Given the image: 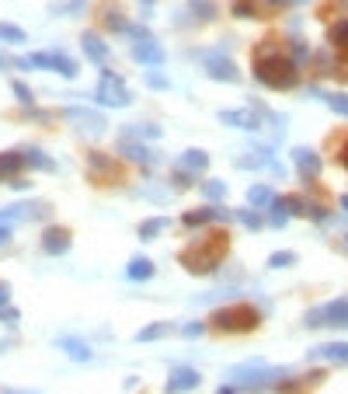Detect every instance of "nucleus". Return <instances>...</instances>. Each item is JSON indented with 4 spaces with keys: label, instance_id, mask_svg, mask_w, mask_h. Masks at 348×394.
Wrapping results in <instances>:
<instances>
[{
    "label": "nucleus",
    "instance_id": "20",
    "mask_svg": "<svg viewBox=\"0 0 348 394\" xmlns=\"http://www.w3.org/2000/svg\"><path fill=\"white\" fill-rule=\"evenodd\" d=\"M21 154H25L28 168H35V171H56V161H53L46 150H39V147H21Z\"/></svg>",
    "mask_w": 348,
    "mask_h": 394
},
{
    "label": "nucleus",
    "instance_id": "14",
    "mask_svg": "<svg viewBox=\"0 0 348 394\" xmlns=\"http://www.w3.org/2000/svg\"><path fill=\"white\" fill-rule=\"evenodd\" d=\"M206 74L213 77V81H241V70L234 67V60H227V56H213V60H206Z\"/></svg>",
    "mask_w": 348,
    "mask_h": 394
},
{
    "label": "nucleus",
    "instance_id": "5",
    "mask_svg": "<svg viewBox=\"0 0 348 394\" xmlns=\"http://www.w3.org/2000/svg\"><path fill=\"white\" fill-rule=\"evenodd\" d=\"M303 321H307V328H348V296L314 307Z\"/></svg>",
    "mask_w": 348,
    "mask_h": 394
},
{
    "label": "nucleus",
    "instance_id": "39",
    "mask_svg": "<svg viewBox=\"0 0 348 394\" xmlns=\"http://www.w3.org/2000/svg\"><path fill=\"white\" fill-rule=\"evenodd\" d=\"M11 88H14V95L25 101V105H32V91H28V84H25V81H14Z\"/></svg>",
    "mask_w": 348,
    "mask_h": 394
},
{
    "label": "nucleus",
    "instance_id": "44",
    "mask_svg": "<svg viewBox=\"0 0 348 394\" xmlns=\"http://www.w3.org/2000/svg\"><path fill=\"white\" fill-rule=\"evenodd\" d=\"M342 164L348 168V143H345V150H342Z\"/></svg>",
    "mask_w": 348,
    "mask_h": 394
},
{
    "label": "nucleus",
    "instance_id": "25",
    "mask_svg": "<svg viewBox=\"0 0 348 394\" xmlns=\"http://www.w3.org/2000/svg\"><path fill=\"white\" fill-rule=\"evenodd\" d=\"M328 42H331L335 49L348 53V21H338V25H331V32H328Z\"/></svg>",
    "mask_w": 348,
    "mask_h": 394
},
{
    "label": "nucleus",
    "instance_id": "29",
    "mask_svg": "<svg viewBox=\"0 0 348 394\" xmlns=\"http://www.w3.org/2000/svg\"><path fill=\"white\" fill-rule=\"evenodd\" d=\"M324 381V374H310V377H296L293 384H286L282 388V394H296V391H303V388H314V384H321Z\"/></svg>",
    "mask_w": 348,
    "mask_h": 394
},
{
    "label": "nucleus",
    "instance_id": "45",
    "mask_svg": "<svg viewBox=\"0 0 348 394\" xmlns=\"http://www.w3.org/2000/svg\"><path fill=\"white\" fill-rule=\"evenodd\" d=\"M154 4H157V0H143V7H147V11H150V7H154Z\"/></svg>",
    "mask_w": 348,
    "mask_h": 394
},
{
    "label": "nucleus",
    "instance_id": "16",
    "mask_svg": "<svg viewBox=\"0 0 348 394\" xmlns=\"http://www.w3.org/2000/svg\"><path fill=\"white\" fill-rule=\"evenodd\" d=\"M199 388V374L192 367H174L171 377H168V394H181V391H192Z\"/></svg>",
    "mask_w": 348,
    "mask_h": 394
},
{
    "label": "nucleus",
    "instance_id": "43",
    "mask_svg": "<svg viewBox=\"0 0 348 394\" xmlns=\"http://www.w3.org/2000/svg\"><path fill=\"white\" fill-rule=\"evenodd\" d=\"M7 300H11V287H7V283H0V307H4Z\"/></svg>",
    "mask_w": 348,
    "mask_h": 394
},
{
    "label": "nucleus",
    "instance_id": "22",
    "mask_svg": "<svg viewBox=\"0 0 348 394\" xmlns=\"http://www.w3.org/2000/svg\"><path fill=\"white\" fill-rule=\"evenodd\" d=\"M310 356H324V360H338L348 363V342H331V346H317Z\"/></svg>",
    "mask_w": 348,
    "mask_h": 394
},
{
    "label": "nucleus",
    "instance_id": "6",
    "mask_svg": "<svg viewBox=\"0 0 348 394\" xmlns=\"http://www.w3.org/2000/svg\"><path fill=\"white\" fill-rule=\"evenodd\" d=\"M18 67L21 70H56L63 77H77V63L63 53H32V56L18 60Z\"/></svg>",
    "mask_w": 348,
    "mask_h": 394
},
{
    "label": "nucleus",
    "instance_id": "7",
    "mask_svg": "<svg viewBox=\"0 0 348 394\" xmlns=\"http://www.w3.org/2000/svg\"><path fill=\"white\" fill-rule=\"evenodd\" d=\"M98 101L101 105H108V108H126L129 101H133V95H129V88H126V81L119 77V74H101V81H98Z\"/></svg>",
    "mask_w": 348,
    "mask_h": 394
},
{
    "label": "nucleus",
    "instance_id": "40",
    "mask_svg": "<svg viewBox=\"0 0 348 394\" xmlns=\"http://www.w3.org/2000/svg\"><path fill=\"white\" fill-rule=\"evenodd\" d=\"M147 84H150L154 91H168V88H171V81H168V77H157V74H150V77H147Z\"/></svg>",
    "mask_w": 348,
    "mask_h": 394
},
{
    "label": "nucleus",
    "instance_id": "11",
    "mask_svg": "<svg viewBox=\"0 0 348 394\" xmlns=\"http://www.w3.org/2000/svg\"><path fill=\"white\" fill-rule=\"evenodd\" d=\"M77 129H84V133H91V136H98V133H105V119L98 115V112H91V108H67L63 112Z\"/></svg>",
    "mask_w": 348,
    "mask_h": 394
},
{
    "label": "nucleus",
    "instance_id": "41",
    "mask_svg": "<svg viewBox=\"0 0 348 394\" xmlns=\"http://www.w3.org/2000/svg\"><path fill=\"white\" fill-rule=\"evenodd\" d=\"M0 321H7V324H18V310H14L11 303H4V307H0Z\"/></svg>",
    "mask_w": 348,
    "mask_h": 394
},
{
    "label": "nucleus",
    "instance_id": "38",
    "mask_svg": "<svg viewBox=\"0 0 348 394\" xmlns=\"http://www.w3.org/2000/svg\"><path fill=\"white\" fill-rule=\"evenodd\" d=\"M202 331H206L202 321H188V324H181V335H185V339H195V335H202Z\"/></svg>",
    "mask_w": 348,
    "mask_h": 394
},
{
    "label": "nucleus",
    "instance_id": "33",
    "mask_svg": "<svg viewBox=\"0 0 348 394\" xmlns=\"http://www.w3.org/2000/svg\"><path fill=\"white\" fill-rule=\"evenodd\" d=\"M234 216H237V220H241V223H244L248 230H261V216L255 213V209H237Z\"/></svg>",
    "mask_w": 348,
    "mask_h": 394
},
{
    "label": "nucleus",
    "instance_id": "35",
    "mask_svg": "<svg viewBox=\"0 0 348 394\" xmlns=\"http://www.w3.org/2000/svg\"><path fill=\"white\" fill-rule=\"evenodd\" d=\"M286 220H289L286 199H275V206H272V223H275V227H286Z\"/></svg>",
    "mask_w": 348,
    "mask_h": 394
},
{
    "label": "nucleus",
    "instance_id": "32",
    "mask_svg": "<svg viewBox=\"0 0 348 394\" xmlns=\"http://www.w3.org/2000/svg\"><path fill=\"white\" fill-rule=\"evenodd\" d=\"M317 95H321V91H317ZM321 98L328 101V105H331L338 115H348V95H342V91L335 95V91H331V95H321Z\"/></svg>",
    "mask_w": 348,
    "mask_h": 394
},
{
    "label": "nucleus",
    "instance_id": "30",
    "mask_svg": "<svg viewBox=\"0 0 348 394\" xmlns=\"http://www.w3.org/2000/svg\"><path fill=\"white\" fill-rule=\"evenodd\" d=\"M202 196L209 199V202H220V199H227V182H220V178L206 182V185H202Z\"/></svg>",
    "mask_w": 348,
    "mask_h": 394
},
{
    "label": "nucleus",
    "instance_id": "13",
    "mask_svg": "<svg viewBox=\"0 0 348 394\" xmlns=\"http://www.w3.org/2000/svg\"><path fill=\"white\" fill-rule=\"evenodd\" d=\"M133 56H136V63H147V67H161V63H164V49H161L157 39L136 42V46H133Z\"/></svg>",
    "mask_w": 348,
    "mask_h": 394
},
{
    "label": "nucleus",
    "instance_id": "3",
    "mask_svg": "<svg viewBox=\"0 0 348 394\" xmlns=\"http://www.w3.org/2000/svg\"><path fill=\"white\" fill-rule=\"evenodd\" d=\"M261 310H255L251 303H237V307H220L213 310L209 317V328L213 331H223V335H244L251 328H258Z\"/></svg>",
    "mask_w": 348,
    "mask_h": 394
},
{
    "label": "nucleus",
    "instance_id": "28",
    "mask_svg": "<svg viewBox=\"0 0 348 394\" xmlns=\"http://www.w3.org/2000/svg\"><path fill=\"white\" fill-rule=\"evenodd\" d=\"M272 189H268V185H251V189H248V206H268V202H272Z\"/></svg>",
    "mask_w": 348,
    "mask_h": 394
},
{
    "label": "nucleus",
    "instance_id": "15",
    "mask_svg": "<svg viewBox=\"0 0 348 394\" xmlns=\"http://www.w3.org/2000/svg\"><path fill=\"white\" fill-rule=\"evenodd\" d=\"M81 46H84V53H87L91 63H98V67L108 63V42H105L98 32H84V35H81Z\"/></svg>",
    "mask_w": 348,
    "mask_h": 394
},
{
    "label": "nucleus",
    "instance_id": "10",
    "mask_svg": "<svg viewBox=\"0 0 348 394\" xmlns=\"http://www.w3.org/2000/svg\"><path fill=\"white\" fill-rule=\"evenodd\" d=\"M0 216L11 223V220H42V216H49V202H14V206H7V209H0Z\"/></svg>",
    "mask_w": 348,
    "mask_h": 394
},
{
    "label": "nucleus",
    "instance_id": "9",
    "mask_svg": "<svg viewBox=\"0 0 348 394\" xmlns=\"http://www.w3.org/2000/svg\"><path fill=\"white\" fill-rule=\"evenodd\" d=\"M74 248V234H70V227H46V234H42V251L46 255H67Z\"/></svg>",
    "mask_w": 348,
    "mask_h": 394
},
{
    "label": "nucleus",
    "instance_id": "21",
    "mask_svg": "<svg viewBox=\"0 0 348 394\" xmlns=\"http://www.w3.org/2000/svg\"><path fill=\"white\" fill-rule=\"evenodd\" d=\"M126 276L133 280V283H147V280H154V262L150 258H133L129 265H126Z\"/></svg>",
    "mask_w": 348,
    "mask_h": 394
},
{
    "label": "nucleus",
    "instance_id": "19",
    "mask_svg": "<svg viewBox=\"0 0 348 394\" xmlns=\"http://www.w3.org/2000/svg\"><path fill=\"white\" fill-rule=\"evenodd\" d=\"M25 168H28V161H25L21 150H4L0 154V178H11V175H18Z\"/></svg>",
    "mask_w": 348,
    "mask_h": 394
},
{
    "label": "nucleus",
    "instance_id": "24",
    "mask_svg": "<svg viewBox=\"0 0 348 394\" xmlns=\"http://www.w3.org/2000/svg\"><path fill=\"white\" fill-rule=\"evenodd\" d=\"M164 227H168V220H164V216H150V220H143V223H140V230H136V234H140V241H154Z\"/></svg>",
    "mask_w": 348,
    "mask_h": 394
},
{
    "label": "nucleus",
    "instance_id": "2",
    "mask_svg": "<svg viewBox=\"0 0 348 394\" xmlns=\"http://www.w3.org/2000/svg\"><path fill=\"white\" fill-rule=\"evenodd\" d=\"M227 248H230L227 230L216 227V230H209L206 237H199L195 244H188V248L181 251V265H185L188 272H195V276H209V272H216L220 262L227 258Z\"/></svg>",
    "mask_w": 348,
    "mask_h": 394
},
{
    "label": "nucleus",
    "instance_id": "1",
    "mask_svg": "<svg viewBox=\"0 0 348 394\" xmlns=\"http://www.w3.org/2000/svg\"><path fill=\"white\" fill-rule=\"evenodd\" d=\"M255 77L272 91H289L300 81V67L293 56L279 53L275 42H261L258 53H255Z\"/></svg>",
    "mask_w": 348,
    "mask_h": 394
},
{
    "label": "nucleus",
    "instance_id": "4",
    "mask_svg": "<svg viewBox=\"0 0 348 394\" xmlns=\"http://www.w3.org/2000/svg\"><path fill=\"white\" fill-rule=\"evenodd\" d=\"M209 168V154L206 150H185L178 161H174V171H171V182L178 185V189H185V185H192L202 171Z\"/></svg>",
    "mask_w": 348,
    "mask_h": 394
},
{
    "label": "nucleus",
    "instance_id": "17",
    "mask_svg": "<svg viewBox=\"0 0 348 394\" xmlns=\"http://www.w3.org/2000/svg\"><path fill=\"white\" fill-rule=\"evenodd\" d=\"M220 220H227V209H216V206L188 209V213L181 216V223H185V227H202V223H220Z\"/></svg>",
    "mask_w": 348,
    "mask_h": 394
},
{
    "label": "nucleus",
    "instance_id": "26",
    "mask_svg": "<svg viewBox=\"0 0 348 394\" xmlns=\"http://www.w3.org/2000/svg\"><path fill=\"white\" fill-rule=\"evenodd\" d=\"M28 35L18 28V25H11V21H0V42H11V46H21Z\"/></svg>",
    "mask_w": 348,
    "mask_h": 394
},
{
    "label": "nucleus",
    "instance_id": "36",
    "mask_svg": "<svg viewBox=\"0 0 348 394\" xmlns=\"http://www.w3.org/2000/svg\"><path fill=\"white\" fill-rule=\"evenodd\" d=\"M268 265H272V269H286V265H296V255H293V251H275V255L268 258Z\"/></svg>",
    "mask_w": 348,
    "mask_h": 394
},
{
    "label": "nucleus",
    "instance_id": "27",
    "mask_svg": "<svg viewBox=\"0 0 348 394\" xmlns=\"http://www.w3.org/2000/svg\"><path fill=\"white\" fill-rule=\"evenodd\" d=\"M56 346H60L63 353H70L74 360H87V356H91V349H87L84 342H74V339H56Z\"/></svg>",
    "mask_w": 348,
    "mask_h": 394
},
{
    "label": "nucleus",
    "instance_id": "48",
    "mask_svg": "<svg viewBox=\"0 0 348 394\" xmlns=\"http://www.w3.org/2000/svg\"><path fill=\"white\" fill-rule=\"evenodd\" d=\"M342 4H345V7H348V0H342Z\"/></svg>",
    "mask_w": 348,
    "mask_h": 394
},
{
    "label": "nucleus",
    "instance_id": "31",
    "mask_svg": "<svg viewBox=\"0 0 348 394\" xmlns=\"http://www.w3.org/2000/svg\"><path fill=\"white\" fill-rule=\"evenodd\" d=\"M105 25H108V28H115V32H122V35H126V28H129V21H126V18H122V11H115V7H112V11H105Z\"/></svg>",
    "mask_w": 348,
    "mask_h": 394
},
{
    "label": "nucleus",
    "instance_id": "12",
    "mask_svg": "<svg viewBox=\"0 0 348 394\" xmlns=\"http://www.w3.org/2000/svg\"><path fill=\"white\" fill-rule=\"evenodd\" d=\"M293 164L300 168L303 182H314V178L321 175V157H317L310 147H296V150H293Z\"/></svg>",
    "mask_w": 348,
    "mask_h": 394
},
{
    "label": "nucleus",
    "instance_id": "46",
    "mask_svg": "<svg viewBox=\"0 0 348 394\" xmlns=\"http://www.w3.org/2000/svg\"><path fill=\"white\" fill-rule=\"evenodd\" d=\"M342 209H345V213H348V196H342Z\"/></svg>",
    "mask_w": 348,
    "mask_h": 394
},
{
    "label": "nucleus",
    "instance_id": "37",
    "mask_svg": "<svg viewBox=\"0 0 348 394\" xmlns=\"http://www.w3.org/2000/svg\"><path fill=\"white\" fill-rule=\"evenodd\" d=\"M188 4H192V11H195L199 18H213V14H216V7H213L209 0H188Z\"/></svg>",
    "mask_w": 348,
    "mask_h": 394
},
{
    "label": "nucleus",
    "instance_id": "18",
    "mask_svg": "<svg viewBox=\"0 0 348 394\" xmlns=\"http://www.w3.org/2000/svg\"><path fill=\"white\" fill-rule=\"evenodd\" d=\"M220 122H223V126H234V129H258L261 126L258 115H251V112H237V108L220 112Z\"/></svg>",
    "mask_w": 348,
    "mask_h": 394
},
{
    "label": "nucleus",
    "instance_id": "47",
    "mask_svg": "<svg viewBox=\"0 0 348 394\" xmlns=\"http://www.w3.org/2000/svg\"><path fill=\"white\" fill-rule=\"evenodd\" d=\"M4 67H7V56H0V70H4Z\"/></svg>",
    "mask_w": 348,
    "mask_h": 394
},
{
    "label": "nucleus",
    "instance_id": "23",
    "mask_svg": "<svg viewBox=\"0 0 348 394\" xmlns=\"http://www.w3.org/2000/svg\"><path fill=\"white\" fill-rule=\"evenodd\" d=\"M174 324H168V321H154V324H147V328H140V342H157V339H164V335H171Z\"/></svg>",
    "mask_w": 348,
    "mask_h": 394
},
{
    "label": "nucleus",
    "instance_id": "8",
    "mask_svg": "<svg viewBox=\"0 0 348 394\" xmlns=\"http://www.w3.org/2000/svg\"><path fill=\"white\" fill-rule=\"evenodd\" d=\"M87 164H91V178L98 182V185H108V182H122V164L119 161H112L108 154H101V150H91V157H87Z\"/></svg>",
    "mask_w": 348,
    "mask_h": 394
},
{
    "label": "nucleus",
    "instance_id": "42",
    "mask_svg": "<svg viewBox=\"0 0 348 394\" xmlns=\"http://www.w3.org/2000/svg\"><path fill=\"white\" fill-rule=\"evenodd\" d=\"M11 234H14V227L0 216V244H7V241H11Z\"/></svg>",
    "mask_w": 348,
    "mask_h": 394
},
{
    "label": "nucleus",
    "instance_id": "34",
    "mask_svg": "<svg viewBox=\"0 0 348 394\" xmlns=\"http://www.w3.org/2000/svg\"><path fill=\"white\" fill-rule=\"evenodd\" d=\"M122 154H129V157H133V161H154V154H150V150H147V147H143V143H140V147H133V143H129V140H126V143H122Z\"/></svg>",
    "mask_w": 348,
    "mask_h": 394
}]
</instances>
